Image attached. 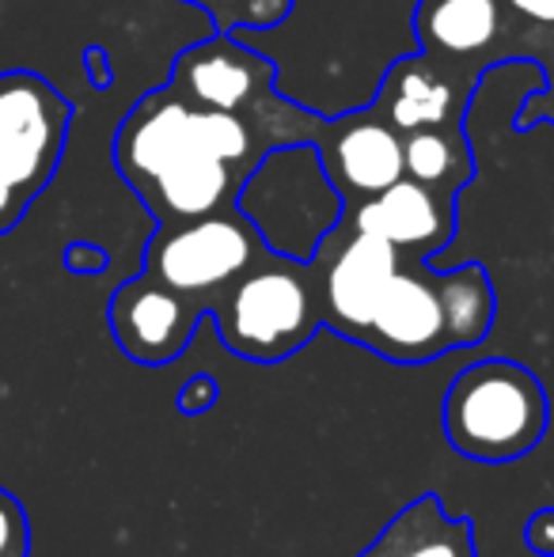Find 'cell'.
I'll return each instance as SVG.
<instances>
[{"label":"cell","instance_id":"obj_15","mask_svg":"<svg viewBox=\"0 0 554 557\" xmlns=\"http://www.w3.org/2000/svg\"><path fill=\"white\" fill-rule=\"evenodd\" d=\"M403 168L433 190L459 194L475 175V156L459 125H429L403 133Z\"/></svg>","mask_w":554,"mask_h":557},{"label":"cell","instance_id":"obj_17","mask_svg":"<svg viewBox=\"0 0 554 557\" xmlns=\"http://www.w3.org/2000/svg\"><path fill=\"white\" fill-rule=\"evenodd\" d=\"M30 554V523L23 505L8 490H0V557Z\"/></svg>","mask_w":554,"mask_h":557},{"label":"cell","instance_id":"obj_10","mask_svg":"<svg viewBox=\"0 0 554 557\" xmlns=\"http://www.w3.org/2000/svg\"><path fill=\"white\" fill-rule=\"evenodd\" d=\"M311 145H316L327 178L346 206L372 198V194L387 190L407 175V168H403V133L377 107L349 111L334 117V122H319Z\"/></svg>","mask_w":554,"mask_h":557},{"label":"cell","instance_id":"obj_8","mask_svg":"<svg viewBox=\"0 0 554 557\" xmlns=\"http://www.w3.org/2000/svg\"><path fill=\"white\" fill-rule=\"evenodd\" d=\"M403 255L380 235L349 224L342 216L331 232L319 239L311 265L319 281V304H323V326L349 342L361 345L377 304L387 281L395 277Z\"/></svg>","mask_w":554,"mask_h":557},{"label":"cell","instance_id":"obj_5","mask_svg":"<svg viewBox=\"0 0 554 557\" xmlns=\"http://www.w3.org/2000/svg\"><path fill=\"white\" fill-rule=\"evenodd\" d=\"M270 84H274V65L236 38H209V42L190 46L186 53H178L171 69V88L186 103L244 114L255 133L267 140V148L316 137L319 117L288 111L270 91Z\"/></svg>","mask_w":554,"mask_h":557},{"label":"cell","instance_id":"obj_2","mask_svg":"<svg viewBox=\"0 0 554 557\" xmlns=\"http://www.w3.org/2000/svg\"><path fill=\"white\" fill-rule=\"evenodd\" d=\"M221 342L255 364H278L323 331V304L311 258L267 250L209 311Z\"/></svg>","mask_w":554,"mask_h":557},{"label":"cell","instance_id":"obj_7","mask_svg":"<svg viewBox=\"0 0 554 557\" xmlns=\"http://www.w3.org/2000/svg\"><path fill=\"white\" fill-rule=\"evenodd\" d=\"M267 239L236 206L194 221L160 224L148 239L145 273L175 293L190 296L206 308H217L224 293L267 255Z\"/></svg>","mask_w":554,"mask_h":557},{"label":"cell","instance_id":"obj_4","mask_svg":"<svg viewBox=\"0 0 554 557\" xmlns=\"http://www.w3.org/2000/svg\"><path fill=\"white\" fill-rule=\"evenodd\" d=\"M236 209L247 216L270 250L308 262L319 239L346 213V201L331 186L316 145L296 140L262 156L236 194Z\"/></svg>","mask_w":554,"mask_h":557},{"label":"cell","instance_id":"obj_6","mask_svg":"<svg viewBox=\"0 0 554 557\" xmlns=\"http://www.w3.org/2000/svg\"><path fill=\"white\" fill-rule=\"evenodd\" d=\"M73 107L35 73H0V235L23 221L65 156Z\"/></svg>","mask_w":554,"mask_h":557},{"label":"cell","instance_id":"obj_21","mask_svg":"<svg viewBox=\"0 0 554 557\" xmlns=\"http://www.w3.org/2000/svg\"><path fill=\"white\" fill-rule=\"evenodd\" d=\"M509 8L525 20L540 23V27H551L554 23V0H509Z\"/></svg>","mask_w":554,"mask_h":557},{"label":"cell","instance_id":"obj_12","mask_svg":"<svg viewBox=\"0 0 554 557\" xmlns=\"http://www.w3.org/2000/svg\"><path fill=\"white\" fill-rule=\"evenodd\" d=\"M452 198H456V194L433 190V186L403 175L399 183H392L387 190L346 206L342 216H346L349 224L387 239L403 258L426 262V258L441 255V250L448 247L452 232H456Z\"/></svg>","mask_w":554,"mask_h":557},{"label":"cell","instance_id":"obj_13","mask_svg":"<svg viewBox=\"0 0 554 557\" xmlns=\"http://www.w3.org/2000/svg\"><path fill=\"white\" fill-rule=\"evenodd\" d=\"M464 91L467 88L452 81L444 61L418 53V58H403L387 69L372 107L399 133H415L429 129V125H459L467 103Z\"/></svg>","mask_w":554,"mask_h":557},{"label":"cell","instance_id":"obj_18","mask_svg":"<svg viewBox=\"0 0 554 557\" xmlns=\"http://www.w3.org/2000/svg\"><path fill=\"white\" fill-rule=\"evenodd\" d=\"M217 398H221L217 380L206 372H198L194 380H186V387L175 395V406H178V413H186V418H201L209 406H217Z\"/></svg>","mask_w":554,"mask_h":557},{"label":"cell","instance_id":"obj_20","mask_svg":"<svg viewBox=\"0 0 554 557\" xmlns=\"http://www.w3.org/2000/svg\"><path fill=\"white\" fill-rule=\"evenodd\" d=\"M65 265L73 273H103L107 270V255L99 247H91V243H69Z\"/></svg>","mask_w":554,"mask_h":557},{"label":"cell","instance_id":"obj_16","mask_svg":"<svg viewBox=\"0 0 554 557\" xmlns=\"http://www.w3.org/2000/svg\"><path fill=\"white\" fill-rule=\"evenodd\" d=\"M441 293L444 311H448V326L456 337V349L479 345L494 326V285H490L487 270L479 262H467L459 270H441Z\"/></svg>","mask_w":554,"mask_h":557},{"label":"cell","instance_id":"obj_14","mask_svg":"<svg viewBox=\"0 0 554 557\" xmlns=\"http://www.w3.org/2000/svg\"><path fill=\"white\" fill-rule=\"evenodd\" d=\"M421 53L436 61H471L502 35L497 0H421L415 15Z\"/></svg>","mask_w":554,"mask_h":557},{"label":"cell","instance_id":"obj_1","mask_svg":"<svg viewBox=\"0 0 554 557\" xmlns=\"http://www.w3.org/2000/svg\"><path fill=\"white\" fill-rule=\"evenodd\" d=\"M267 152V140L244 114L194 107L171 84L140 99L114 137V163L134 190L198 156H217L251 175V168Z\"/></svg>","mask_w":554,"mask_h":557},{"label":"cell","instance_id":"obj_3","mask_svg":"<svg viewBox=\"0 0 554 557\" xmlns=\"http://www.w3.org/2000/svg\"><path fill=\"white\" fill-rule=\"evenodd\" d=\"M441 421L456 455L509 462L532 451L547 433V395L517 360H479L452 380Z\"/></svg>","mask_w":554,"mask_h":557},{"label":"cell","instance_id":"obj_11","mask_svg":"<svg viewBox=\"0 0 554 557\" xmlns=\"http://www.w3.org/2000/svg\"><path fill=\"white\" fill-rule=\"evenodd\" d=\"M201 315L206 308L198 300L160 285L148 273L114 288L111 311H107L119 349L145 368H163L183 357Z\"/></svg>","mask_w":554,"mask_h":557},{"label":"cell","instance_id":"obj_19","mask_svg":"<svg viewBox=\"0 0 554 557\" xmlns=\"http://www.w3.org/2000/svg\"><path fill=\"white\" fill-rule=\"evenodd\" d=\"M525 543H528V550H532V554L554 557V508H540V512L528 520Z\"/></svg>","mask_w":554,"mask_h":557},{"label":"cell","instance_id":"obj_9","mask_svg":"<svg viewBox=\"0 0 554 557\" xmlns=\"http://www.w3.org/2000/svg\"><path fill=\"white\" fill-rule=\"evenodd\" d=\"M365 349L395 364H426L456 349L441 293V270L403 258L377 304V315L365 334Z\"/></svg>","mask_w":554,"mask_h":557}]
</instances>
